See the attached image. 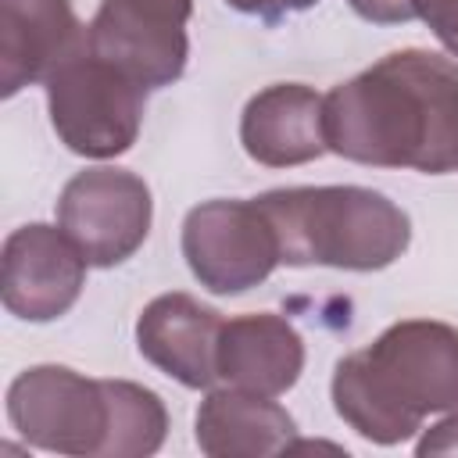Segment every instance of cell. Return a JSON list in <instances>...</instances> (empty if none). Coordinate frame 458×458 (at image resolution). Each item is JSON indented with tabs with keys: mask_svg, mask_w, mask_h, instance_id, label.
<instances>
[{
	"mask_svg": "<svg viewBox=\"0 0 458 458\" xmlns=\"http://www.w3.org/2000/svg\"><path fill=\"white\" fill-rule=\"evenodd\" d=\"M326 147L372 168L444 175L458 168V64L433 50H394L326 93Z\"/></svg>",
	"mask_w": 458,
	"mask_h": 458,
	"instance_id": "6da1fadb",
	"label": "cell"
},
{
	"mask_svg": "<svg viewBox=\"0 0 458 458\" xmlns=\"http://www.w3.org/2000/svg\"><path fill=\"white\" fill-rule=\"evenodd\" d=\"M333 408L379 447L415 437L433 411L458 408V326L404 318L333 369Z\"/></svg>",
	"mask_w": 458,
	"mask_h": 458,
	"instance_id": "7a4b0ae2",
	"label": "cell"
},
{
	"mask_svg": "<svg viewBox=\"0 0 458 458\" xmlns=\"http://www.w3.org/2000/svg\"><path fill=\"white\" fill-rule=\"evenodd\" d=\"M254 204L268 215L279 261L329 265L347 272H379L394 265L411 240L408 215L369 186H279Z\"/></svg>",
	"mask_w": 458,
	"mask_h": 458,
	"instance_id": "3957f363",
	"label": "cell"
},
{
	"mask_svg": "<svg viewBox=\"0 0 458 458\" xmlns=\"http://www.w3.org/2000/svg\"><path fill=\"white\" fill-rule=\"evenodd\" d=\"M43 86L50 125L72 154L104 161L136 143L150 89L97 57L86 39L50 72Z\"/></svg>",
	"mask_w": 458,
	"mask_h": 458,
	"instance_id": "277c9868",
	"label": "cell"
},
{
	"mask_svg": "<svg viewBox=\"0 0 458 458\" xmlns=\"http://www.w3.org/2000/svg\"><path fill=\"white\" fill-rule=\"evenodd\" d=\"M7 419L29 447L104 458L111 401L104 379H89L68 365H32L7 386Z\"/></svg>",
	"mask_w": 458,
	"mask_h": 458,
	"instance_id": "5b68a950",
	"label": "cell"
},
{
	"mask_svg": "<svg viewBox=\"0 0 458 458\" xmlns=\"http://www.w3.org/2000/svg\"><path fill=\"white\" fill-rule=\"evenodd\" d=\"M150 218V186L136 172L114 165L75 172L57 197V225L93 268L129 261L143 247Z\"/></svg>",
	"mask_w": 458,
	"mask_h": 458,
	"instance_id": "8992f818",
	"label": "cell"
},
{
	"mask_svg": "<svg viewBox=\"0 0 458 458\" xmlns=\"http://www.w3.org/2000/svg\"><path fill=\"white\" fill-rule=\"evenodd\" d=\"M182 258L211 293H243L265 283L279 261V240L254 200H204L182 222Z\"/></svg>",
	"mask_w": 458,
	"mask_h": 458,
	"instance_id": "52a82bcc",
	"label": "cell"
},
{
	"mask_svg": "<svg viewBox=\"0 0 458 458\" xmlns=\"http://www.w3.org/2000/svg\"><path fill=\"white\" fill-rule=\"evenodd\" d=\"M193 0H104L86 25V47L147 89L172 86L186 72V21Z\"/></svg>",
	"mask_w": 458,
	"mask_h": 458,
	"instance_id": "ba28073f",
	"label": "cell"
},
{
	"mask_svg": "<svg viewBox=\"0 0 458 458\" xmlns=\"http://www.w3.org/2000/svg\"><path fill=\"white\" fill-rule=\"evenodd\" d=\"M86 268L89 261L61 225H18L0 250L4 308L25 322H54L79 301Z\"/></svg>",
	"mask_w": 458,
	"mask_h": 458,
	"instance_id": "9c48e42d",
	"label": "cell"
},
{
	"mask_svg": "<svg viewBox=\"0 0 458 458\" xmlns=\"http://www.w3.org/2000/svg\"><path fill=\"white\" fill-rule=\"evenodd\" d=\"M222 315L197 297L172 290L154 297L136 318L140 354L190 390H211L218 379V333Z\"/></svg>",
	"mask_w": 458,
	"mask_h": 458,
	"instance_id": "30bf717a",
	"label": "cell"
},
{
	"mask_svg": "<svg viewBox=\"0 0 458 458\" xmlns=\"http://www.w3.org/2000/svg\"><path fill=\"white\" fill-rule=\"evenodd\" d=\"M326 97L304 82H276L258 89L240 114V143L250 161L265 168H293L322 157L326 147Z\"/></svg>",
	"mask_w": 458,
	"mask_h": 458,
	"instance_id": "8fae6325",
	"label": "cell"
},
{
	"mask_svg": "<svg viewBox=\"0 0 458 458\" xmlns=\"http://www.w3.org/2000/svg\"><path fill=\"white\" fill-rule=\"evenodd\" d=\"M82 39L72 0H0V93L47 82Z\"/></svg>",
	"mask_w": 458,
	"mask_h": 458,
	"instance_id": "7c38bea8",
	"label": "cell"
},
{
	"mask_svg": "<svg viewBox=\"0 0 458 458\" xmlns=\"http://www.w3.org/2000/svg\"><path fill=\"white\" fill-rule=\"evenodd\" d=\"M304 372V336L276 311L236 315L218 333V379L250 394L279 397Z\"/></svg>",
	"mask_w": 458,
	"mask_h": 458,
	"instance_id": "4fadbf2b",
	"label": "cell"
},
{
	"mask_svg": "<svg viewBox=\"0 0 458 458\" xmlns=\"http://www.w3.org/2000/svg\"><path fill=\"white\" fill-rule=\"evenodd\" d=\"M293 415L265 394L208 390L197 408V447L208 458H265L293 447Z\"/></svg>",
	"mask_w": 458,
	"mask_h": 458,
	"instance_id": "5bb4252c",
	"label": "cell"
},
{
	"mask_svg": "<svg viewBox=\"0 0 458 458\" xmlns=\"http://www.w3.org/2000/svg\"><path fill=\"white\" fill-rule=\"evenodd\" d=\"M111 401V429L104 444V458H147L168 437L165 401L132 379H104Z\"/></svg>",
	"mask_w": 458,
	"mask_h": 458,
	"instance_id": "9a60e30c",
	"label": "cell"
},
{
	"mask_svg": "<svg viewBox=\"0 0 458 458\" xmlns=\"http://www.w3.org/2000/svg\"><path fill=\"white\" fill-rule=\"evenodd\" d=\"M415 18L426 21V29L444 43L447 54L458 57V0H411Z\"/></svg>",
	"mask_w": 458,
	"mask_h": 458,
	"instance_id": "2e32d148",
	"label": "cell"
},
{
	"mask_svg": "<svg viewBox=\"0 0 458 458\" xmlns=\"http://www.w3.org/2000/svg\"><path fill=\"white\" fill-rule=\"evenodd\" d=\"M415 454L419 458H429V454H458V408H451L447 419H440L437 426H429L419 437Z\"/></svg>",
	"mask_w": 458,
	"mask_h": 458,
	"instance_id": "e0dca14e",
	"label": "cell"
},
{
	"mask_svg": "<svg viewBox=\"0 0 458 458\" xmlns=\"http://www.w3.org/2000/svg\"><path fill=\"white\" fill-rule=\"evenodd\" d=\"M354 7L358 18L372 21V25H401L415 18L411 0H347Z\"/></svg>",
	"mask_w": 458,
	"mask_h": 458,
	"instance_id": "ac0fdd59",
	"label": "cell"
},
{
	"mask_svg": "<svg viewBox=\"0 0 458 458\" xmlns=\"http://www.w3.org/2000/svg\"><path fill=\"white\" fill-rule=\"evenodd\" d=\"M233 11H240V14H254V18H261L265 25H279L286 14H293V11H308V7H315L318 0H225Z\"/></svg>",
	"mask_w": 458,
	"mask_h": 458,
	"instance_id": "d6986e66",
	"label": "cell"
}]
</instances>
